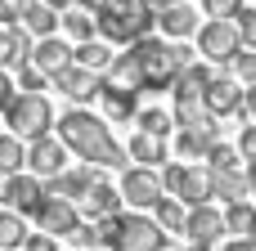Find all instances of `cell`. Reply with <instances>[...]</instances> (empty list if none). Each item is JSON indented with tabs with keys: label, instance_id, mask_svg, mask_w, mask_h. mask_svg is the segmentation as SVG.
<instances>
[{
	"label": "cell",
	"instance_id": "cell-36",
	"mask_svg": "<svg viewBox=\"0 0 256 251\" xmlns=\"http://www.w3.org/2000/svg\"><path fill=\"white\" fill-rule=\"evenodd\" d=\"M238 153H243V162H256V121H252V126H243V135H238Z\"/></svg>",
	"mask_w": 256,
	"mask_h": 251
},
{
	"label": "cell",
	"instance_id": "cell-39",
	"mask_svg": "<svg viewBox=\"0 0 256 251\" xmlns=\"http://www.w3.org/2000/svg\"><path fill=\"white\" fill-rule=\"evenodd\" d=\"M243 117H248V121H256V85H248V90H243Z\"/></svg>",
	"mask_w": 256,
	"mask_h": 251
},
{
	"label": "cell",
	"instance_id": "cell-19",
	"mask_svg": "<svg viewBox=\"0 0 256 251\" xmlns=\"http://www.w3.org/2000/svg\"><path fill=\"white\" fill-rule=\"evenodd\" d=\"M158 27H162L171 40H189V36H198V13H194L189 4H171V9L158 13Z\"/></svg>",
	"mask_w": 256,
	"mask_h": 251
},
{
	"label": "cell",
	"instance_id": "cell-45",
	"mask_svg": "<svg viewBox=\"0 0 256 251\" xmlns=\"http://www.w3.org/2000/svg\"><path fill=\"white\" fill-rule=\"evenodd\" d=\"M0 202H4V180H0Z\"/></svg>",
	"mask_w": 256,
	"mask_h": 251
},
{
	"label": "cell",
	"instance_id": "cell-47",
	"mask_svg": "<svg viewBox=\"0 0 256 251\" xmlns=\"http://www.w3.org/2000/svg\"><path fill=\"white\" fill-rule=\"evenodd\" d=\"M252 238H256V229H252Z\"/></svg>",
	"mask_w": 256,
	"mask_h": 251
},
{
	"label": "cell",
	"instance_id": "cell-40",
	"mask_svg": "<svg viewBox=\"0 0 256 251\" xmlns=\"http://www.w3.org/2000/svg\"><path fill=\"white\" fill-rule=\"evenodd\" d=\"M220 251H256V238H234V243H225Z\"/></svg>",
	"mask_w": 256,
	"mask_h": 251
},
{
	"label": "cell",
	"instance_id": "cell-20",
	"mask_svg": "<svg viewBox=\"0 0 256 251\" xmlns=\"http://www.w3.org/2000/svg\"><path fill=\"white\" fill-rule=\"evenodd\" d=\"M22 27H27V36L45 40V36H54L58 18H54V9H50L45 0H27V9H22Z\"/></svg>",
	"mask_w": 256,
	"mask_h": 251
},
{
	"label": "cell",
	"instance_id": "cell-17",
	"mask_svg": "<svg viewBox=\"0 0 256 251\" xmlns=\"http://www.w3.org/2000/svg\"><path fill=\"white\" fill-rule=\"evenodd\" d=\"M50 189L45 193H54V198H68V202H81L86 193H90V184H94V166H81V171H63V175H54V180H45Z\"/></svg>",
	"mask_w": 256,
	"mask_h": 251
},
{
	"label": "cell",
	"instance_id": "cell-34",
	"mask_svg": "<svg viewBox=\"0 0 256 251\" xmlns=\"http://www.w3.org/2000/svg\"><path fill=\"white\" fill-rule=\"evenodd\" d=\"M238 36H243V45H252L256 49V9H238Z\"/></svg>",
	"mask_w": 256,
	"mask_h": 251
},
{
	"label": "cell",
	"instance_id": "cell-15",
	"mask_svg": "<svg viewBox=\"0 0 256 251\" xmlns=\"http://www.w3.org/2000/svg\"><path fill=\"white\" fill-rule=\"evenodd\" d=\"M122 189H112V184H104V180H94L90 184V193L81 198V211L90 216V220H108V216H122Z\"/></svg>",
	"mask_w": 256,
	"mask_h": 251
},
{
	"label": "cell",
	"instance_id": "cell-24",
	"mask_svg": "<svg viewBox=\"0 0 256 251\" xmlns=\"http://www.w3.org/2000/svg\"><path fill=\"white\" fill-rule=\"evenodd\" d=\"M212 198L243 202V198H248V175H243V171H212Z\"/></svg>",
	"mask_w": 256,
	"mask_h": 251
},
{
	"label": "cell",
	"instance_id": "cell-29",
	"mask_svg": "<svg viewBox=\"0 0 256 251\" xmlns=\"http://www.w3.org/2000/svg\"><path fill=\"white\" fill-rule=\"evenodd\" d=\"M135 121H140V130H144V135H158V139H166V135L176 130V117H171V112H162V108H140V112H135Z\"/></svg>",
	"mask_w": 256,
	"mask_h": 251
},
{
	"label": "cell",
	"instance_id": "cell-4",
	"mask_svg": "<svg viewBox=\"0 0 256 251\" xmlns=\"http://www.w3.org/2000/svg\"><path fill=\"white\" fill-rule=\"evenodd\" d=\"M130 58H135V67H140L144 90H171L176 76H180V67L194 63L189 45H171V40H153V36L135 40V45H130Z\"/></svg>",
	"mask_w": 256,
	"mask_h": 251
},
{
	"label": "cell",
	"instance_id": "cell-12",
	"mask_svg": "<svg viewBox=\"0 0 256 251\" xmlns=\"http://www.w3.org/2000/svg\"><path fill=\"white\" fill-rule=\"evenodd\" d=\"M220 234H225V211H216L212 202H202V207H189V220H184V243H220Z\"/></svg>",
	"mask_w": 256,
	"mask_h": 251
},
{
	"label": "cell",
	"instance_id": "cell-41",
	"mask_svg": "<svg viewBox=\"0 0 256 251\" xmlns=\"http://www.w3.org/2000/svg\"><path fill=\"white\" fill-rule=\"evenodd\" d=\"M243 175H248V193H256V162H248V171H243Z\"/></svg>",
	"mask_w": 256,
	"mask_h": 251
},
{
	"label": "cell",
	"instance_id": "cell-8",
	"mask_svg": "<svg viewBox=\"0 0 256 251\" xmlns=\"http://www.w3.org/2000/svg\"><path fill=\"white\" fill-rule=\"evenodd\" d=\"M122 198L135 207V211H153L162 198H166V189H162V175L153 171V166H130L126 175H122Z\"/></svg>",
	"mask_w": 256,
	"mask_h": 251
},
{
	"label": "cell",
	"instance_id": "cell-43",
	"mask_svg": "<svg viewBox=\"0 0 256 251\" xmlns=\"http://www.w3.org/2000/svg\"><path fill=\"white\" fill-rule=\"evenodd\" d=\"M153 9H171V4H184V0H148Z\"/></svg>",
	"mask_w": 256,
	"mask_h": 251
},
{
	"label": "cell",
	"instance_id": "cell-37",
	"mask_svg": "<svg viewBox=\"0 0 256 251\" xmlns=\"http://www.w3.org/2000/svg\"><path fill=\"white\" fill-rule=\"evenodd\" d=\"M22 251H58V247H54V238H50V234H40V229H36V234H27Z\"/></svg>",
	"mask_w": 256,
	"mask_h": 251
},
{
	"label": "cell",
	"instance_id": "cell-13",
	"mask_svg": "<svg viewBox=\"0 0 256 251\" xmlns=\"http://www.w3.org/2000/svg\"><path fill=\"white\" fill-rule=\"evenodd\" d=\"M54 85L81 108V103H90L94 94H99V85H104V76L99 72H90V67H81V63H72V67H63L58 76H54Z\"/></svg>",
	"mask_w": 256,
	"mask_h": 251
},
{
	"label": "cell",
	"instance_id": "cell-22",
	"mask_svg": "<svg viewBox=\"0 0 256 251\" xmlns=\"http://www.w3.org/2000/svg\"><path fill=\"white\" fill-rule=\"evenodd\" d=\"M126 157L130 162H140V166H158V162H166V139H158V135H135L130 144H126Z\"/></svg>",
	"mask_w": 256,
	"mask_h": 251
},
{
	"label": "cell",
	"instance_id": "cell-44",
	"mask_svg": "<svg viewBox=\"0 0 256 251\" xmlns=\"http://www.w3.org/2000/svg\"><path fill=\"white\" fill-rule=\"evenodd\" d=\"M0 63H4V31H0Z\"/></svg>",
	"mask_w": 256,
	"mask_h": 251
},
{
	"label": "cell",
	"instance_id": "cell-25",
	"mask_svg": "<svg viewBox=\"0 0 256 251\" xmlns=\"http://www.w3.org/2000/svg\"><path fill=\"white\" fill-rule=\"evenodd\" d=\"M72 63H81V67H90V72H108V67H112V45H104V40H86V45H76Z\"/></svg>",
	"mask_w": 256,
	"mask_h": 251
},
{
	"label": "cell",
	"instance_id": "cell-27",
	"mask_svg": "<svg viewBox=\"0 0 256 251\" xmlns=\"http://www.w3.org/2000/svg\"><path fill=\"white\" fill-rule=\"evenodd\" d=\"M27 243V220L18 211H0V251H22Z\"/></svg>",
	"mask_w": 256,
	"mask_h": 251
},
{
	"label": "cell",
	"instance_id": "cell-5",
	"mask_svg": "<svg viewBox=\"0 0 256 251\" xmlns=\"http://www.w3.org/2000/svg\"><path fill=\"white\" fill-rule=\"evenodd\" d=\"M4 126H9L18 139H40V135H50V126H54V112H50L45 94L18 90V99H14L9 112H4Z\"/></svg>",
	"mask_w": 256,
	"mask_h": 251
},
{
	"label": "cell",
	"instance_id": "cell-11",
	"mask_svg": "<svg viewBox=\"0 0 256 251\" xmlns=\"http://www.w3.org/2000/svg\"><path fill=\"white\" fill-rule=\"evenodd\" d=\"M40 198H45V180H40V175L18 171V175H9V180H4V202H9V211L32 216V211L40 207Z\"/></svg>",
	"mask_w": 256,
	"mask_h": 251
},
{
	"label": "cell",
	"instance_id": "cell-6",
	"mask_svg": "<svg viewBox=\"0 0 256 251\" xmlns=\"http://www.w3.org/2000/svg\"><path fill=\"white\" fill-rule=\"evenodd\" d=\"M162 189L171 198H180L184 207H202L212 198V171L207 166H180V162H171L162 171Z\"/></svg>",
	"mask_w": 256,
	"mask_h": 251
},
{
	"label": "cell",
	"instance_id": "cell-21",
	"mask_svg": "<svg viewBox=\"0 0 256 251\" xmlns=\"http://www.w3.org/2000/svg\"><path fill=\"white\" fill-rule=\"evenodd\" d=\"M99 99H104V112H108L112 121H130V117L140 112V94H130V90H112V85H99Z\"/></svg>",
	"mask_w": 256,
	"mask_h": 251
},
{
	"label": "cell",
	"instance_id": "cell-3",
	"mask_svg": "<svg viewBox=\"0 0 256 251\" xmlns=\"http://www.w3.org/2000/svg\"><path fill=\"white\" fill-rule=\"evenodd\" d=\"M94 225H99V243L108 251H166V238H171L144 211H122V216H108Z\"/></svg>",
	"mask_w": 256,
	"mask_h": 251
},
{
	"label": "cell",
	"instance_id": "cell-16",
	"mask_svg": "<svg viewBox=\"0 0 256 251\" xmlns=\"http://www.w3.org/2000/svg\"><path fill=\"white\" fill-rule=\"evenodd\" d=\"M202 103H207V112H212V117H234V112H243V90H238V81L216 76Z\"/></svg>",
	"mask_w": 256,
	"mask_h": 251
},
{
	"label": "cell",
	"instance_id": "cell-23",
	"mask_svg": "<svg viewBox=\"0 0 256 251\" xmlns=\"http://www.w3.org/2000/svg\"><path fill=\"white\" fill-rule=\"evenodd\" d=\"M256 229V207L243 198V202H225V234L234 238H252Z\"/></svg>",
	"mask_w": 256,
	"mask_h": 251
},
{
	"label": "cell",
	"instance_id": "cell-33",
	"mask_svg": "<svg viewBox=\"0 0 256 251\" xmlns=\"http://www.w3.org/2000/svg\"><path fill=\"white\" fill-rule=\"evenodd\" d=\"M202 9H207V18H238L243 0H202Z\"/></svg>",
	"mask_w": 256,
	"mask_h": 251
},
{
	"label": "cell",
	"instance_id": "cell-10",
	"mask_svg": "<svg viewBox=\"0 0 256 251\" xmlns=\"http://www.w3.org/2000/svg\"><path fill=\"white\" fill-rule=\"evenodd\" d=\"M27 171L40 175V180L63 175V171H68V144H63L58 135H40V139H32V148H27Z\"/></svg>",
	"mask_w": 256,
	"mask_h": 251
},
{
	"label": "cell",
	"instance_id": "cell-46",
	"mask_svg": "<svg viewBox=\"0 0 256 251\" xmlns=\"http://www.w3.org/2000/svg\"><path fill=\"white\" fill-rule=\"evenodd\" d=\"M94 251H108V247H94Z\"/></svg>",
	"mask_w": 256,
	"mask_h": 251
},
{
	"label": "cell",
	"instance_id": "cell-28",
	"mask_svg": "<svg viewBox=\"0 0 256 251\" xmlns=\"http://www.w3.org/2000/svg\"><path fill=\"white\" fill-rule=\"evenodd\" d=\"M27 166V148H22V139L18 135H0V175L9 180V175H18Z\"/></svg>",
	"mask_w": 256,
	"mask_h": 251
},
{
	"label": "cell",
	"instance_id": "cell-35",
	"mask_svg": "<svg viewBox=\"0 0 256 251\" xmlns=\"http://www.w3.org/2000/svg\"><path fill=\"white\" fill-rule=\"evenodd\" d=\"M45 81H50V76H45L36 63H27V67H22V90H27V94H40V90H45Z\"/></svg>",
	"mask_w": 256,
	"mask_h": 251
},
{
	"label": "cell",
	"instance_id": "cell-38",
	"mask_svg": "<svg viewBox=\"0 0 256 251\" xmlns=\"http://www.w3.org/2000/svg\"><path fill=\"white\" fill-rule=\"evenodd\" d=\"M14 99H18V90H14V81H9V76L0 72V117L9 112V103H14Z\"/></svg>",
	"mask_w": 256,
	"mask_h": 251
},
{
	"label": "cell",
	"instance_id": "cell-9",
	"mask_svg": "<svg viewBox=\"0 0 256 251\" xmlns=\"http://www.w3.org/2000/svg\"><path fill=\"white\" fill-rule=\"evenodd\" d=\"M32 220H36V229H40V234H50V238H63V234H72V229L81 225L76 202L54 198V193H45V198H40V207L32 211Z\"/></svg>",
	"mask_w": 256,
	"mask_h": 251
},
{
	"label": "cell",
	"instance_id": "cell-26",
	"mask_svg": "<svg viewBox=\"0 0 256 251\" xmlns=\"http://www.w3.org/2000/svg\"><path fill=\"white\" fill-rule=\"evenodd\" d=\"M153 220L166 229V234H184V220H189V207L180 202V198H162L158 207H153Z\"/></svg>",
	"mask_w": 256,
	"mask_h": 251
},
{
	"label": "cell",
	"instance_id": "cell-30",
	"mask_svg": "<svg viewBox=\"0 0 256 251\" xmlns=\"http://www.w3.org/2000/svg\"><path fill=\"white\" fill-rule=\"evenodd\" d=\"M243 166V153L234 148V144H212V153H207V171H238Z\"/></svg>",
	"mask_w": 256,
	"mask_h": 251
},
{
	"label": "cell",
	"instance_id": "cell-42",
	"mask_svg": "<svg viewBox=\"0 0 256 251\" xmlns=\"http://www.w3.org/2000/svg\"><path fill=\"white\" fill-rule=\"evenodd\" d=\"M45 4H50V9H54V13H58V9H63V13H68V9H72V0H45Z\"/></svg>",
	"mask_w": 256,
	"mask_h": 251
},
{
	"label": "cell",
	"instance_id": "cell-14",
	"mask_svg": "<svg viewBox=\"0 0 256 251\" xmlns=\"http://www.w3.org/2000/svg\"><path fill=\"white\" fill-rule=\"evenodd\" d=\"M72 54H76V49H72L68 40H54V36H45V40H36V45H32V63H36L50 81H54L63 67H72Z\"/></svg>",
	"mask_w": 256,
	"mask_h": 251
},
{
	"label": "cell",
	"instance_id": "cell-7",
	"mask_svg": "<svg viewBox=\"0 0 256 251\" xmlns=\"http://www.w3.org/2000/svg\"><path fill=\"white\" fill-rule=\"evenodd\" d=\"M238 49H243V36L234 18H212L207 27H198V54L207 63H234Z\"/></svg>",
	"mask_w": 256,
	"mask_h": 251
},
{
	"label": "cell",
	"instance_id": "cell-32",
	"mask_svg": "<svg viewBox=\"0 0 256 251\" xmlns=\"http://www.w3.org/2000/svg\"><path fill=\"white\" fill-rule=\"evenodd\" d=\"M230 67H234V76H238L243 85H256V49L243 45V49H238V58H234Z\"/></svg>",
	"mask_w": 256,
	"mask_h": 251
},
{
	"label": "cell",
	"instance_id": "cell-2",
	"mask_svg": "<svg viewBox=\"0 0 256 251\" xmlns=\"http://www.w3.org/2000/svg\"><path fill=\"white\" fill-rule=\"evenodd\" d=\"M94 27L108 45H135L158 27V9L148 0H99Z\"/></svg>",
	"mask_w": 256,
	"mask_h": 251
},
{
	"label": "cell",
	"instance_id": "cell-31",
	"mask_svg": "<svg viewBox=\"0 0 256 251\" xmlns=\"http://www.w3.org/2000/svg\"><path fill=\"white\" fill-rule=\"evenodd\" d=\"M27 49H32L27 31H18V27H4V63H27Z\"/></svg>",
	"mask_w": 256,
	"mask_h": 251
},
{
	"label": "cell",
	"instance_id": "cell-1",
	"mask_svg": "<svg viewBox=\"0 0 256 251\" xmlns=\"http://www.w3.org/2000/svg\"><path fill=\"white\" fill-rule=\"evenodd\" d=\"M58 139L86 162V166H126V148L112 139V130H108V121L104 117H94V112H86V108H72V112H63L58 121Z\"/></svg>",
	"mask_w": 256,
	"mask_h": 251
},
{
	"label": "cell",
	"instance_id": "cell-18",
	"mask_svg": "<svg viewBox=\"0 0 256 251\" xmlns=\"http://www.w3.org/2000/svg\"><path fill=\"white\" fill-rule=\"evenodd\" d=\"M94 9H99V4H90V0H76V4H72V9L58 18L76 45H86V40H94V36H99V27H94Z\"/></svg>",
	"mask_w": 256,
	"mask_h": 251
}]
</instances>
